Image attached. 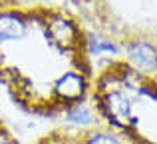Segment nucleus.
<instances>
[{"instance_id":"obj_3","label":"nucleus","mask_w":157,"mask_h":144,"mask_svg":"<svg viewBox=\"0 0 157 144\" xmlns=\"http://www.w3.org/2000/svg\"><path fill=\"white\" fill-rule=\"evenodd\" d=\"M86 82L80 74L76 72H66L64 76H60V80L56 82V94L62 100H78L84 94Z\"/></svg>"},{"instance_id":"obj_2","label":"nucleus","mask_w":157,"mask_h":144,"mask_svg":"<svg viewBox=\"0 0 157 144\" xmlns=\"http://www.w3.org/2000/svg\"><path fill=\"white\" fill-rule=\"evenodd\" d=\"M26 20L18 14H0V44L12 42V40H20L26 34Z\"/></svg>"},{"instance_id":"obj_4","label":"nucleus","mask_w":157,"mask_h":144,"mask_svg":"<svg viewBox=\"0 0 157 144\" xmlns=\"http://www.w3.org/2000/svg\"><path fill=\"white\" fill-rule=\"evenodd\" d=\"M48 34L52 36V40L60 46H74L78 40V30L70 20L64 18H54L50 24H48Z\"/></svg>"},{"instance_id":"obj_6","label":"nucleus","mask_w":157,"mask_h":144,"mask_svg":"<svg viewBox=\"0 0 157 144\" xmlns=\"http://www.w3.org/2000/svg\"><path fill=\"white\" fill-rule=\"evenodd\" d=\"M70 120L72 122H90L92 120V114H90V110L86 106H78V108H74L70 112Z\"/></svg>"},{"instance_id":"obj_9","label":"nucleus","mask_w":157,"mask_h":144,"mask_svg":"<svg viewBox=\"0 0 157 144\" xmlns=\"http://www.w3.org/2000/svg\"><path fill=\"white\" fill-rule=\"evenodd\" d=\"M0 144H12V142L6 138V134H0Z\"/></svg>"},{"instance_id":"obj_7","label":"nucleus","mask_w":157,"mask_h":144,"mask_svg":"<svg viewBox=\"0 0 157 144\" xmlns=\"http://www.w3.org/2000/svg\"><path fill=\"white\" fill-rule=\"evenodd\" d=\"M86 144H121V142L115 136H109V134H92L86 140Z\"/></svg>"},{"instance_id":"obj_5","label":"nucleus","mask_w":157,"mask_h":144,"mask_svg":"<svg viewBox=\"0 0 157 144\" xmlns=\"http://www.w3.org/2000/svg\"><path fill=\"white\" fill-rule=\"evenodd\" d=\"M131 102L129 98H125L119 90H113L105 96V110L109 112V116L113 118L117 124H125L129 122V112H131Z\"/></svg>"},{"instance_id":"obj_1","label":"nucleus","mask_w":157,"mask_h":144,"mask_svg":"<svg viewBox=\"0 0 157 144\" xmlns=\"http://www.w3.org/2000/svg\"><path fill=\"white\" fill-rule=\"evenodd\" d=\"M127 54L129 60L143 72H151L157 68V50L145 40H137V42H131L127 48Z\"/></svg>"},{"instance_id":"obj_8","label":"nucleus","mask_w":157,"mask_h":144,"mask_svg":"<svg viewBox=\"0 0 157 144\" xmlns=\"http://www.w3.org/2000/svg\"><path fill=\"white\" fill-rule=\"evenodd\" d=\"M115 50H117V48L109 42H104V40L96 42V40H92V52L94 54H100V52H115Z\"/></svg>"}]
</instances>
